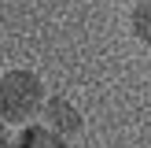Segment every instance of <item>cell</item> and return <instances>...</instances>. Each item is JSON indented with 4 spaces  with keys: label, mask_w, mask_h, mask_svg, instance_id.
Returning <instances> with one entry per match:
<instances>
[{
    "label": "cell",
    "mask_w": 151,
    "mask_h": 148,
    "mask_svg": "<svg viewBox=\"0 0 151 148\" xmlns=\"http://www.w3.org/2000/svg\"><path fill=\"white\" fill-rule=\"evenodd\" d=\"M11 133H15V130L4 122V118H0V148H7V144H11Z\"/></svg>",
    "instance_id": "5"
},
{
    "label": "cell",
    "mask_w": 151,
    "mask_h": 148,
    "mask_svg": "<svg viewBox=\"0 0 151 148\" xmlns=\"http://www.w3.org/2000/svg\"><path fill=\"white\" fill-rule=\"evenodd\" d=\"M37 122L48 126V130L59 133V137H66V141H78L81 133H85V111H81L66 93H48Z\"/></svg>",
    "instance_id": "2"
},
{
    "label": "cell",
    "mask_w": 151,
    "mask_h": 148,
    "mask_svg": "<svg viewBox=\"0 0 151 148\" xmlns=\"http://www.w3.org/2000/svg\"><path fill=\"white\" fill-rule=\"evenodd\" d=\"M125 30H129V37L140 44V48L151 52V0L129 4V11H125Z\"/></svg>",
    "instance_id": "4"
},
{
    "label": "cell",
    "mask_w": 151,
    "mask_h": 148,
    "mask_svg": "<svg viewBox=\"0 0 151 148\" xmlns=\"http://www.w3.org/2000/svg\"><path fill=\"white\" fill-rule=\"evenodd\" d=\"M7 148H74V141L52 133L48 126H41V122H29V126H19V130L11 133V144Z\"/></svg>",
    "instance_id": "3"
},
{
    "label": "cell",
    "mask_w": 151,
    "mask_h": 148,
    "mask_svg": "<svg viewBox=\"0 0 151 148\" xmlns=\"http://www.w3.org/2000/svg\"><path fill=\"white\" fill-rule=\"evenodd\" d=\"M129 4H137V0H125V7H129Z\"/></svg>",
    "instance_id": "6"
},
{
    "label": "cell",
    "mask_w": 151,
    "mask_h": 148,
    "mask_svg": "<svg viewBox=\"0 0 151 148\" xmlns=\"http://www.w3.org/2000/svg\"><path fill=\"white\" fill-rule=\"evenodd\" d=\"M48 93L52 89L37 67H7V70H0V118L11 130L37 122Z\"/></svg>",
    "instance_id": "1"
}]
</instances>
